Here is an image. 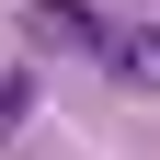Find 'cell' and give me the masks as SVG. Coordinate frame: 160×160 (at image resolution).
<instances>
[{"label": "cell", "instance_id": "6da1fadb", "mask_svg": "<svg viewBox=\"0 0 160 160\" xmlns=\"http://www.w3.org/2000/svg\"><path fill=\"white\" fill-rule=\"evenodd\" d=\"M103 69L137 80V92H160V23H103Z\"/></svg>", "mask_w": 160, "mask_h": 160}, {"label": "cell", "instance_id": "7a4b0ae2", "mask_svg": "<svg viewBox=\"0 0 160 160\" xmlns=\"http://www.w3.org/2000/svg\"><path fill=\"white\" fill-rule=\"evenodd\" d=\"M23 103H34V80H23V69H0V126H23Z\"/></svg>", "mask_w": 160, "mask_h": 160}]
</instances>
